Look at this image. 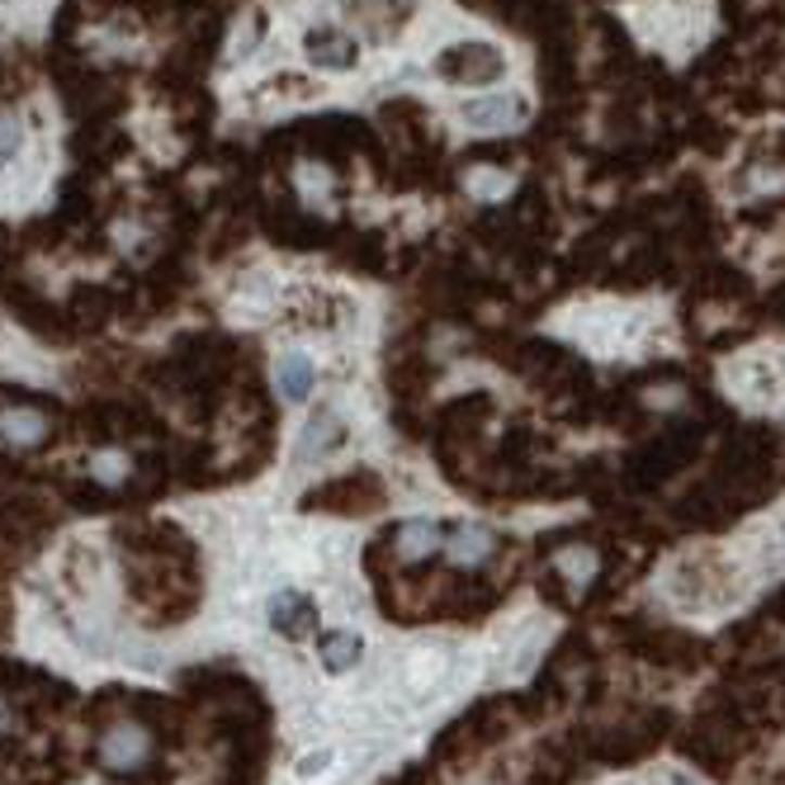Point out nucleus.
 <instances>
[{"mask_svg":"<svg viewBox=\"0 0 785 785\" xmlns=\"http://www.w3.org/2000/svg\"><path fill=\"white\" fill-rule=\"evenodd\" d=\"M440 76L454 86H492L506 76V57L492 43H460L440 52Z\"/></svg>","mask_w":785,"mask_h":785,"instance_id":"nucleus-1","label":"nucleus"},{"mask_svg":"<svg viewBox=\"0 0 785 785\" xmlns=\"http://www.w3.org/2000/svg\"><path fill=\"white\" fill-rule=\"evenodd\" d=\"M530 119V100L516 90H492V95H474L464 104V124L468 133H506Z\"/></svg>","mask_w":785,"mask_h":785,"instance_id":"nucleus-2","label":"nucleus"},{"mask_svg":"<svg viewBox=\"0 0 785 785\" xmlns=\"http://www.w3.org/2000/svg\"><path fill=\"white\" fill-rule=\"evenodd\" d=\"M308 62L322 72H350L360 62V43L336 24H318L308 34Z\"/></svg>","mask_w":785,"mask_h":785,"instance_id":"nucleus-3","label":"nucleus"},{"mask_svg":"<svg viewBox=\"0 0 785 785\" xmlns=\"http://www.w3.org/2000/svg\"><path fill=\"white\" fill-rule=\"evenodd\" d=\"M147 752H152V738H147V729H138V724H114L100 743V762L110 771H138L147 762Z\"/></svg>","mask_w":785,"mask_h":785,"instance_id":"nucleus-4","label":"nucleus"},{"mask_svg":"<svg viewBox=\"0 0 785 785\" xmlns=\"http://www.w3.org/2000/svg\"><path fill=\"white\" fill-rule=\"evenodd\" d=\"M270 625H274V630H280L284 639H304V634L318 630V606H312L304 592L284 587V592L270 596Z\"/></svg>","mask_w":785,"mask_h":785,"instance_id":"nucleus-5","label":"nucleus"},{"mask_svg":"<svg viewBox=\"0 0 785 785\" xmlns=\"http://www.w3.org/2000/svg\"><path fill=\"white\" fill-rule=\"evenodd\" d=\"M342 445H346V422H342V416H336L332 408H322V412L308 422V430H304V440H298V454H294V460H298V464L326 460V454L342 450Z\"/></svg>","mask_w":785,"mask_h":785,"instance_id":"nucleus-6","label":"nucleus"},{"mask_svg":"<svg viewBox=\"0 0 785 785\" xmlns=\"http://www.w3.org/2000/svg\"><path fill=\"white\" fill-rule=\"evenodd\" d=\"M492 549H497L492 530H482V526H450L445 530V554H450L460 568H478Z\"/></svg>","mask_w":785,"mask_h":785,"instance_id":"nucleus-7","label":"nucleus"},{"mask_svg":"<svg viewBox=\"0 0 785 785\" xmlns=\"http://www.w3.org/2000/svg\"><path fill=\"white\" fill-rule=\"evenodd\" d=\"M48 436V416L38 408H5L0 412V440L15 445V450H29Z\"/></svg>","mask_w":785,"mask_h":785,"instance_id":"nucleus-8","label":"nucleus"},{"mask_svg":"<svg viewBox=\"0 0 785 785\" xmlns=\"http://www.w3.org/2000/svg\"><path fill=\"white\" fill-rule=\"evenodd\" d=\"M445 530H450V526H440V520H426V516L402 520V526H398V554H402V558L436 554V549H445Z\"/></svg>","mask_w":785,"mask_h":785,"instance_id":"nucleus-9","label":"nucleus"},{"mask_svg":"<svg viewBox=\"0 0 785 785\" xmlns=\"http://www.w3.org/2000/svg\"><path fill=\"white\" fill-rule=\"evenodd\" d=\"M318 658H322L326 672H350V667L360 662V634L356 630H322Z\"/></svg>","mask_w":785,"mask_h":785,"instance_id":"nucleus-10","label":"nucleus"},{"mask_svg":"<svg viewBox=\"0 0 785 785\" xmlns=\"http://www.w3.org/2000/svg\"><path fill=\"white\" fill-rule=\"evenodd\" d=\"M312 378H318V370H312L308 356H280V364H274V388L284 392V402H304L312 392Z\"/></svg>","mask_w":785,"mask_h":785,"instance_id":"nucleus-11","label":"nucleus"},{"mask_svg":"<svg viewBox=\"0 0 785 785\" xmlns=\"http://www.w3.org/2000/svg\"><path fill=\"white\" fill-rule=\"evenodd\" d=\"M558 568L572 572V578L582 582V578H592V572H596V558H592V554H578V549H572V554H558Z\"/></svg>","mask_w":785,"mask_h":785,"instance_id":"nucleus-12","label":"nucleus"},{"mask_svg":"<svg viewBox=\"0 0 785 785\" xmlns=\"http://www.w3.org/2000/svg\"><path fill=\"white\" fill-rule=\"evenodd\" d=\"M90 474H95L100 482H119L124 478V460H119V454H95V460H90Z\"/></svg>","mask_w":785,"mask_h":785,"instance_id":"nucleus-13","label":"nucleus"},{"mask_svg":"<svg viewBox=\"0 0 785 785\" xmlns=\"http://www.w3.org/2000/svg\"><path fill=\"white\" fill-rule=\"evenodd\" d=\"M20 142H24L20 119H0V162H10V156L20 152Z\"/></svg>","mask_w":785,"mask_h":785,"instance_id":"nucleus-14","label":"nucleus"},{"mask_svg":"<svg viewBox=\"0 0 785 785\" xmlns=\"http://www.w3.org/2000/svg\"><path fill=\"white\" fill-rule=\"evenodd\" d=\"M336 762V748H318V752H308L304 762H298V771H304V776H318V771H326Z\"/></svg>","mask_w":785,"mask_h":785,"instance_id":"nucleus-15","label":"nucleus"},{"mask_svg":"<svg viewBox=\"0 0 785 785\" xmlns=\"http://www.w3.org/2000/svg\"><path fill=\"white\" fill-rule=\"evenodd\" d=\"M474 190H478V194H502V190H512V180H497V176L488 180V176H478Z\"/></svg>","mask_w":785,"mask_h":785,"instance_id":"nucleus-16","label":"nucleus"},{"mask_svg":"<svg viewBox=\"0 0 785 785\" xmlns=\"http://www.w3.org/2000/svg\"><path fill=\"white\" fill-rule=\"evenodd\" d=\"M5 724H10V710H5V705H0V734H5Z\"/></svg>","mask_w":785,"mask_h":785,"instance_id":"nucleus-17","label":"nucleus"}]
</instances>
